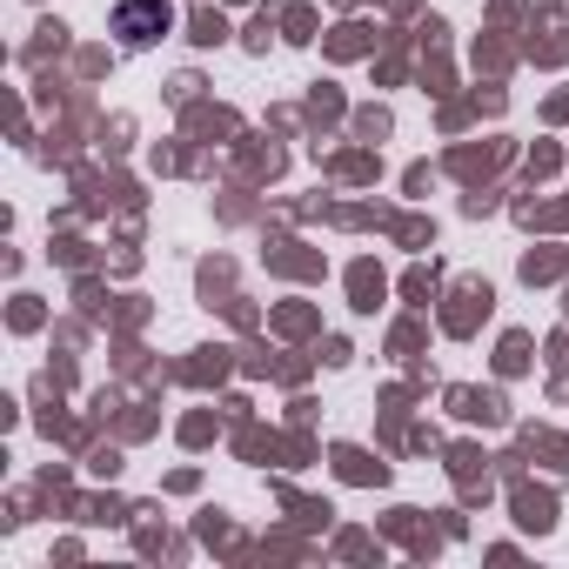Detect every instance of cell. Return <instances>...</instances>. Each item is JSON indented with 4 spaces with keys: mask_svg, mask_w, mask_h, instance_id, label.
Masks as SVG:
<instances>
[{
    "mask_svg": "<svg viewBox=\"0 0 569 569\" xmlns=\"http://www.w3.org/2000/svg\"><path fill=\"white\" fill-rule=\"evenodd\" d=\"M168 21H174V14H168V0H121V8H114V34L134 41V48L154 41V34H168Z\"/></svg>",
    "mask_w": 569,
    "mask_h": 569,
    "instance_id": "obj_1",
    "label": "cell"
}]
</instances>
